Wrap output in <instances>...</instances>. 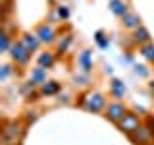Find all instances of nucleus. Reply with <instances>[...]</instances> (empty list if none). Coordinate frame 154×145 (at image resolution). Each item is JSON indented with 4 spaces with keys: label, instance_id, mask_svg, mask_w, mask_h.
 I'll use <instances>...</instances> for the list:
<instances>
[{
    "label": "nucleus",
    "instance_id": "24",
    "mask_svg": "<svg viewBox=\"0 0 154 145\" xmlns=\"http://www.w3.org/2000/svg\"><path fill=\"white\" fill-rule=\"evenodd\" d=\"M0 2H2V6H4V12H6V10L10 8V0H0Z\"/></svg>",
    "mask_w": 154,
    "mask_h": 145
},
{
    "label": "nucleus",
    "instance_id": "20",
    "mask_svg": "<svg viewBox=\"0 0 154 145\" xmlns=\"http://www.w3.org/2000/svg\"><path fill=\"white\" fill-rule=\"evenodd\" d=\"M69 45H71V35H64V39L58 43V52H66Z\"/></svg>",
    "mask_w": 154,
    "mask_h": 145
},
{
    "label": "nucleus",
    "instance_id": "19",
    "mask_svg": "<svg viewBox=\"0 0 154 145\" xmlns=\"http://www.w3.org/2000/svg\"><path fill=\"white\" fill-rule=\"evenodd\" d=\"M94 39H96V43H98V47L100 48H108V45H110V41L104 37V33L102 31H96V35H94Z\"/></svg>",
    "mask_w": 154,
    "mask_h": 145
},
{
    "label": "nucleus",
    "instance_id": "14",
    "mask_svg": "<svg viewBox=\"0 0 154 145\" xmlns=\"http://www.w3.org/2000/svg\"><path fill=\"white\" fill-rule=\"evenodd\" d=\"M54 60H56V58H54V54H52V52H42V54L38 56V66H41V68H46V70H48V68L54 66Z\"/></svg>",
    "mask_w": 154,
    "mask_h": 145
},
{
    "label": "nucleus",
    "instance_id": "18",
    "mask_svg": "<svg viewBox=\"0 0 154 145\" xmlns=\"http://www.w3.org/2000/svg\"><path fill=\"white\" fill-rule=\"evenodd\" d=\"M10 47H12V43H10V35H8L6 31H2V35H0V50L8 52Z\"/></svg>",
    "mask_w": 154,
    "mask_h": 145
},
{
    "label": "nucleus",
    "instance_id": "25",
    "mask_svg": "<svg viewBox=\"0 0 154 145\" xmlns=\"http://www.w3.org/2000/svg\"><path fill=\"white\" fill-rule=\"evenodd\" d=\"M150 91H152V93H154V81H152V83H150Z\"/></svg>",
    "mask_w": 154,
    "mask_h": 145
},
{
    "label": "nucleus",
    "instance_id": "17",
    "mask_svg": "<svg viewBox=\"0 0 154 145\" xmlns=\"http://www.w3.org/2000/svg\"><path fill=\"white\" fill-rule=\"evenodd\" d=\"M141 54L146 58L148 62H154V45H150V43H148V45H143L141 47Z\"/></svg>",
    "mask_w": 154,
    "mask_h": 145
},
{
    "label": "nucleus",
    "instance_id": "23",
    "mask_svg": "<svg viewBox=\"0 0 154 145\" xmlns=\"http://www.w3.org/2000/svg\"><path fill=\"white\" fill-rule=\"evenodd\" d=\"M144 126H146V128L152 132V135H154V116H146V124Z\"/></svg>",
    "mask_w": 154,
    "mask_h": 145
},
{
    "label": "nucleus",
    "instance_id": "22",
    "mask_svg": "<svg viewBox=\"0 0 154 145\" xmlns=\"http://www.w3.org/2000/svg\"><path fill=\"white\" fill-rule=\"evenodd\" d=\"M58 16H60L62 19H67V18H69V10L64 8V6H60V8H58Z\"/></svg>",
    "mask_w": 154,
    "mask_h": 145
},
{
    "label": "nucleus",
    "instance_id": "13",
    "mask_svg": "<svg viewBox=\"0 0 154 145\" xmlns=\"http://www.w3.org/2000/svg\"><path fill=\"white\" fill-rule=\"evenodd\" d=\"M123 27H127V29H139L141 27V18L137 16V14H133V12H129L127 16L123 18Z\"/></svg>",
    "mask_w": 154,
    "mask_h": 145
},
{
    "label": "nucleus",
    "instance_id": "16",
    "mask_svg": "<svg viewBox=\"0 0 154 145\" xmlns=\"http://www.w3.org/2000/svg\"><path fill=\"white\" fill-rule=\"evenodd\" d=\"M58 91H60V83H58V81H46V83L41 87L42 95H56Z\"/></svg>",
    "mask_w": 154,
    "mask_h": 145
},
{
    "label": "nucleus",
    "instance_id": "3",
    "mask_svg": "<svg viewBox=\"0 0 154 145\" xmlns=\"http://www.w3.org/2000/svg\"><path fill=\"white\" fill-rule=\"evenodd\" d=\"M141 118H139L137 114H133V112H127L123 116L122 120H119V124H118V130L122 134H125V135H129V137H131V135L137 132L139 128H141Z\"/></svg>",
    "mask_w": 154,
    "mask_h": 145
},
{
    "label": "nucleus",
    "instance_id": "21",
    "mask_svg": "<svg viewBox=\"0 0 154 145\" xmlns=\"http://www.w3.org/2000/svg\"><path fill=\"white\" fill-rule=\"evenodd\" d=\"M10 74H12V66L4 64V66H2V74H0V79H2V81H6Z\"/></svg>",
    "mask_w": 154,
    "mask_h": 145
},
{
    "label": "nucleus",
    "instance_id": "7",
    "mask_svg": "<svg viewBox=\"0 0 154 145\" xmlns=\"http://www.w3.org/2000/svg\"><path fill=\"white\" fill-rule=\"evenodd\" d=\"M35 35L38 37V41H41V43H45V45H50V43H54L56 33H54V29H52L50 25L42 23V25L37 27V33H35Z\"/></svg>",
    "mask_w": 154,
    "mask_h": 145
},
{
    "label": "nucleus",
    "instance_id": "1",
    "mask_svg": "<svg viewBox=\"0 0 154 145\" xmlns=\"http://www.w3.org/2000/svg\"><path fill=\"white\" fill-rule=\"evenodd\" d=\"M23 135V124L21 122H6L2 128V143L4 145H16L19 137Z\"/></svg>",
    "mask_w": 154,
    "mask_h": 145
},
{
    "label": "nucleus",
    "instance_id": "9",
    "mask_svg": "<svg viewBox=\"0 0 154 145\" xmlns=\"http://www.w3.org/2000/svg\"><path fill=\"white\" fill-rule=\"evenodd\" d=\"M21 43H23V47H25L29 52H35L37 48H38V45H41L38 37L33 35V33H25V35H23V39H21Z\"/></svg>",
    "mask_w": 154,
    "mask_h": 145
},
{
    "label": "nucleus",
    "instance_id": "15",
    "mask_svg": "<svg viewBox=\"0 0 154 145\" xmlns=\"http://www.w3.org/2000/svg\"><path fill=\"white\" fill-rule=\"evenodd\" d=\"M110 91H112V95L116 99H122L123 93H125V87L119 79H112V83H110Z\"/></svg>",
    "mask_w": 154,
    "mask_h": 145
},
{
    "label": "nucleus",
    "instance_id": "2",
    "mask_svg": "<svg viewBox=\"0 0 154 145\" xmlns=\"http://www.w3.org/2000/svg\"><path fill=\"white\" fill-rule=\"evenodd\" d=\"M79 105L83 106L85 110H89V112H100V110H104L106 106V97L102 93H87L81 97Z\"/></svg>",
    "mask_w": 154,
    "mask_h": 145
},
{
    "label": "nucleus",
    "instance_id": "10",
    "mask_svg": "<svg viewBox=\"0 0 154 145\" xmlns=\"http://www.w3.org/2000/svg\"><path fill=\"white\" fill-rule=\"evenodd\" d=\"M133 41L137 43V45H148V43H150V33L146 31V29H144L143 25L139 27V29H135V33H133Z\"/></svg>",
    "mask_w": 154,
    "mask_h": 145
},
{
    "label": "nucleus",
    "instance_id": "8",
    "mask_svg": "<svg viewBox=\"0 0 154 145\" xmlns=\"http://www.w3.org/2000/svg\"><path fill=\"white\" fill-rule=\"evenodd\" d=\"M110 12L114 14V16H118V18H125L129 14V8H127V4L123 2V0H110Z\"/></svg>",
    "mask_w": 154,
    "mask_h": 145
},
{
    "label": "nucleus",
    "instance_id": "6",
    "mask_svg": "<svg viewBox=\"0 0 154 145\" xmlns=\"http://www.w3.org/2000/svg\"><path fill=\"white\" fill-rule=\"evenodd\" d=\"M152 139H154V135H152V132L146 128V126H141V128L131 135V141L137 143V145H146L148 141H152Z\"/></svg>",
    "mask_w": 154,
    "mask_h": 145
},
{
    "label": "nucleus",
    "instance_id": "4",
    "mask_svg": "<svg viewBox=\"0 0 154 145\" xmlns=\"http://www.w3.org/2000/svg\"><path fill=\"white\" fill-rule=\"evenodd\" d=\"M10 56H12V60L16 62V64L25 66L29 62V58H31V52L23 47V43H12V47H10Z\"/></svg>",
    "mask_w": 154,
    "mask_h": 145
},
{
    "label": "nucleus",
    "instance_id": "11",
    "mask_svg": "<svg viewBox=\"0 0 154 145\" xmlns=\"http://www.w3.org/2000/svg\"><path fill=\"white\" fill-rule=\"evenodd\" d=\"M31 83L33 85H45L46 83V68H35L31 72Z\"/></svg>",
    "mask_w": 154,
    "mask_h": 145
},
{
    "label": "nucleus",
    "instance_id": "12",
    "mask_svg": "<svg viewBox=\"0 0 154 145\" xmlns=\"http://www.w3.org/2000/svg\"><path fill=\"white\" fill-rule=\"evenodd\" d=\"M77 62H79L81 70L83 72H91V68H93V58H91V50H83L77 58Z\"/></svg>",
    "mask_w": 154,
    "mask_h": 145
},
{
    "label": "nucleus",
    "instance_id": "5",
    "mask_svg": "<svg viewBox=\"0 0 154 145\" xmlns=\"http://www.w3.org/2000/svg\"><path fill=\"white\" fill-rule=\"evenodd\" d=\"M129 110L125 108V106L122 103H112V105H108V108H106V112L104 116L110 120V122H114V124H119V120L123 118L125 114H127Z\"/></svg>",
    "mask_w": 154,
    "mask_h": 145
}]
</instances>
